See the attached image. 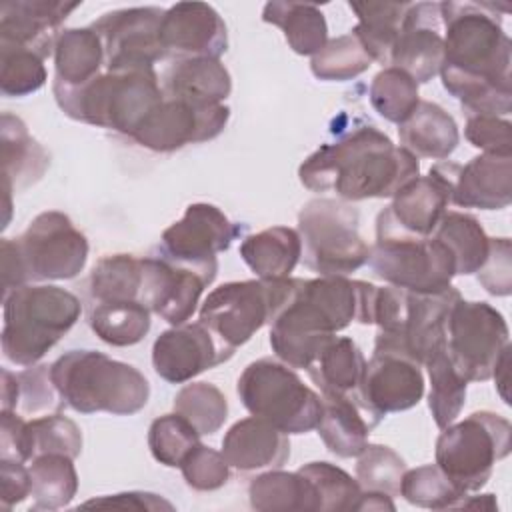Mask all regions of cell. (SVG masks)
Returning a JSON list of instances; mask_svg holds the SVG:
<instances>
[{
	"label": "cell",
	"instance_id": "cell-1",
	"mask_svg": "<svg viewBox=\"0 0 512 512\" xmlns=\"http://www.w3.org/2000/svg\"><path fill=\"white\" fill-rule=\"evenodd\" d=\"M494 2H440L442 86L468 114L506 116L512 110V42Z\"/></svg>",
	"mask_w": 512,
	"mask_h": 512
},
{
	"label": "cell",
	"instance_id": "cell-2",
	"mask_svg": "<svg viewBox=\"0 0 512 512\" xmlns=\"http://www.w3.org/2000/svg\"><path fill=\"white\" fill-rule=\"evenodd\" d=\"M376 286L348 276L298 278L290 300L270 322V346L290 368L306 370L352 322L372 324Z\"/></svg>",
	"mask_w": 512,
	"mask_h": 512
},
{
	"label": "cell",
	"instance_id": "cell-3",
	"mask_svg": "<svg viewBox=\"0 0 512 512\" xmlns=\"http://www.w3.org/2000/svg\"><path fill=\"white\" fill-rule=\"evenodd\" d=\"M298 176L312 192H336L344 202H358L392 198L420 176V162L376 126H358L314 150Z\"/></svg>",
	"mask_w": 512,
	"mask_h": 512
},
{
	"label": "cell",
	"instance_id": "cell-4",
	"mask_svg": "<svg viewBox=\"0 0 512 512\" xmlns=\"http://www.w3.org/2000/svg\"><path fill=\"white\" fill-rule=\"evenodd\" d=\"M50 378L64 406L80 414L130 416L150 398V384L138 368L96 350L62 354L50 364Z\"/></svg>",
	"mask_w": 512,
	"mask_h": 512
},
{
	"label": "cell",
	"instance_id": "cell-5",
	"mask_svg": "<svg viewBox=\"0 0 512 512\" xmlns=\"http://www.w3.org/2000/svg\"><path fill=\"white\" fill-rule=\"evenodd\" d=\"M52 92L68 118L126 136L164 100L154 68L106 70L82 86L52 82Z\"/></svg>",
	"mask_w": 512,
	"mask_h": 512
},
{
	"label": "cell",
	"instance_id": "cell-6",
	"mask_svg": "<svg viewBox=\"0 0 512 512\" xmlns=\"http://www.w3.org/2000/svg\"><path fill=\"white\" fill-rule=\"evenodd\" d=\"M460 298L462 294L454 286L434 294L376 286L374 352L398 354L424 366L438 348L446 346L448 316Z\"/></svg>",
	"mask_w": 512,
	"mask_h": 512
},
{
	"label": "cell",
	"instance_id": "cell-7",
	"mask_svg": "<svg viewBox=\"0 0 512 512\" xmlns=\"http://www.w3.org/2000/svg\"><path fill=\"white\" fill-rule=\"evenodd\" d=\"M2 356L34 366L80 320V298L54 284H24L2 296Z\"/></svg>",
	"mask_w": 512,
	"mask_h": 512
},
{
	"label": "cell",
	"instance_id": "cell-8",
	"mask_svg": "<svg viewBox=\"0 0 512 512\" xmlns=\"http://www.w3.org/2000/svg\"><path fill=\"white\" fill-rule=\"evenodd\" d=\"M368 264L388 286L434 294L452 286L456 266L450 250L434 236H418L396 224L388 206L376 216V240Z\"/></svg>",
	"mask_w": 512,
	"mask_h": 512
},
{
	"label": "cell",
	"instance_id": "cell-9",
	"mask_svg": "<svg viewBox=\"0 0 512 512\" xmlns=\"http://www.w3.org/2000/svg\"><path fill=\"white\" fill-rule=\"evenodd\" d=\"M306 268L320 276H348L368 264L370 246L360 234V212L340 198H314L298 214Z\"/></svg>",
	"mask_w": 512,
	"mask_h": 512
},
{
	"label": "cell",
	"instance_id": "cell-10",
	"mask_svg": "<svg viewBox=\"0 0 512 512\" xmlns=\"http://www.w3.org/2000/svg\"><path fill=\"white\" fill-rule=\"evenodd\" d=\"M244 408L284 434H306L318 426L322 398L284 362L260 358L250 362L236 384Z\"/></svg>",
	"mask_w": 512,
	"mask_h": 512
},
{
	"label": "cell",
	"instance_id": "cell-11",
	"mask_svg": "<svg viewBox=\"0 0 512 512\" xmlns=\"http://www.w3.org/2000/svg\"><path fill=\"white\" fill-rule=\"evenodd\" d=\"M512 426L490 410L472 412L442 428L436 440V466L464 494L480 490L492 476L494 464L510 454Z\"/></svg>",
	"mask_w": 512,
	"mask_h": 512
},
{
	"label": "cell",
	"instance_id": "cell-12",
	"mask_svg": "<svg viewBox=\"0 0 512 512\" xmlns=\"http://www.w3.org/2000/svg\"><path fill=\"white\" fill-rule=\"evenodd\" d=\"M298 278L238 280L214 288L200 306L198 320L230 350L246 344L270 324L290 300Z\"/></svg>",
	"mask_w": 512,
	"mask_h": 512
},
{
	"label": "cell",
	"instance_id": "cell-13",
	"mask_svg": "<svg viewBox=\"0 0 512 512\" xmlns=\"http://www.w3.org/2000/svg\"><path fill=\"white\" fill-rule=\"evenodd\" d=\"M26 282L76 278L88 260V240L68 214L46 210L12 238Z\"/></svg>",
	"mask_w": 512,
	"mask_h": 512
},
{
	"label": "cell",
	"instance_id": "cell-14",
	"mask_svg": "<svg viewBox=\"0 0 512 512\" xmlns=\"http://www.w3.org/2000/svg\"><path fill=\"white\" fill-rule=\"evenodd\" d=\"M448 352L468 382H486L510 346L508 324L492 304L460 298L446 324Z\"/></svg>",
	"mask_w": 512,
	"mask_h": 512
},
{
	"label": "cell",
	"instance_id": "cell-15",
	"mask_svg": "<svg viewBox=\"0 0 512 512\" xmlns=\"http://www.w3.org/2000/svg\"><path fill=\"white\" fill-rule=\"evenodd\" d=\"M164 8L136 6L102 14L90 24L100 36L106 56V70L154 68L164 60L160 44V22Z\"/></svg>",
	"mask_w": 512,
	"mask_h": 512
},
{
	"label": "cell",
	"instance_id": "cell-16",
	"mask_svg": "<svg viewBox=\"0 0 512 512\" xmlns=\"http://www.w3.org/2000/svg\"><path fill=\"white\" fill-rule=\"evenodd\" d=\"M218 268H204L166 258L162 254L142 258L140 302L172 326L186 324L206 286L214 282Z\"/></svg>",
	"mask_w": 512,
	"mask_h": 512
},
{
	"label": "cell",
	"instance_id": "cell-17",
	"mask_svg": "<svg viewBox=\"0 0 512 512\" xmlns=\"http://www.w3.org/2000/svg\"><path fill=\"white\" fill-rule=\"evenodd\" d=\"M226 104L196 106L184 100L164 98L130 136L142 148L174 152L188 144H200L220 136L228 124Z\"/></svg>",
	"mask_w": 512,
	"mask_h": 512
},
{
	"label": "cell",
	"instance_id": "cell-18",
	"mask_svg": "<svg viewBox=\"0 0 512 512\" xmlns=\"http://www.w3.org/2000/svg\"><path fill=\"white\" fill-rule=\"evenodd\" d=\"M240 228L214 204H190L184 216L168 226L160 238V254L178 262L218 268L216 254L230 248Z\"/></svg>",
	"mask_w": 512,
	"mask_h": 512
},
{
	"label": "cell",
	"instance_id": "cell-19",
	"mask_svg": "<svg viewBox=\"0 0 512 512\" xmlns=\"http://www.w3.org/2000/svg\"><path fill=\"white\" fill-rule=\"evenodd\" d=\"M232 356L234 350L224 346L200 320L164 330L152 346L154 372L170 384L190 382Z\"/></svg>",
	"mask_w": 512,
	"mask_h": 512
},
{
	"label": "cell",
	"instance_id": "cell-20",
	"mask_svg": "<svg viewBox=\"0 0 512 512\" xmlns=\"http://www.w3.org/2000/svg\"><path fill=\"white\" fill-rule=\"evenodd\" d=\"M160 44L166 58H220L228 48V30L210 4L178 2L164 10Z\"/></svg>",
	"mask_w": 512,
	"mask_h": 512
},
{
	"label": "cell",
	"instance_id": "cell-21",
	"mask_svg": "<svg viewBox=\"0 0 512 512\" xmlns=\"http://www.w3.org/2000/svg\"><path fill=\"white\" fill-rule=\"evenodd\" d=\"M390 66L406 72L416 84H426L440 74L444 66L440 2H416L408 6Z\"/></svg>",
	"mask_w": 512,
	"mask_h": 512
},
{
	"label": "cell",
	"instance_id": "cell-22",
	"mask_svg": "<svg viewBox=\"0 0 512 512\" xmlns=\"http://www.w3.org/2000/svg\"><path fill=\"white\" fill-rule=\"evenodd\" d=\"M456 162L442 160L434 164L426 176H416L404 184L388 206L392 218L400 228L418 236H432L438 222L446 214L452 200Z\"/></svg>",
	"mask_w": 512,
	"mask_h": 512
},
{
	"label": "cell",
	"instance_id": "cell-23",
	"mask_svg": "<svg viewBox=\"0 0 512 512\" xmlns=\"http://www.w3.org/2000/svg\"><path fill=\"white\" fill-rule=\"evenodd\" d=\"M424 386L420 364L398 354L374 352L366 360L360 398L372 412L384 418L390 412L414 408L424 396Z\"/></svg>",
	"mask_w": 512,
	"mask_h": 512
},
{
	"label": "cell",
	"instance_id": "cell-24",
	"mask_svg": "<svg viewBox=\"0 0 512 512\" xmlns=\"http://www.w3.org/2000/svg\"><path fill=\"white\" fill-rule=\"evenodd\" d=\"M80 2L58 0H6L0 6V42L38 52L42 58L54 54L56 38L64 20Z\"/></svg>",
	"mask_w": 512,
	"mask_h": 512
},
{
	"label": "cell",
	"instance_id": "cell-25",
	"mask_svg": "<svg viewBox=\"0 0 512 512\" xmlns=\"http://www.w3.org/2000/svg\"><path fill=\"white\" fill-rule=\"evenodd\" d=\"M230 464L240 472H254L264 468H280L290 458L288 434L270 422L250 416L234 422L224 438L220 450Z\"/></svg>",
	"mask_w": 512,
	"mask_h": 512
},
{
	"label": "cell",
	"instance_id": "cell-26",
	"mask_svg": "<svg viewBox=\"0 0 512 512\" xmlns=\"http://www.w3.org/2000/svg\"><path fill=\"white\" fill-rule=\"evenodd\" d=\"M512 200V156L478 154L458 166L452 186V204L460 208L502 210Z\"/></svg>",
	"mask_w": 512,
	"mask_h": 512
},
{
	"label": "cell",
	"instance_id": "cell-27",
	"mask_svg": "<svg viewBox=\"0 0 512 512\" xmlns=\"http://www.w3.org/2000/svg\"><path fill=\"white\" fill-rule=\"evenodd\" d=\"M320 398L322 414L316 430L322 442L340 458H356L366 448L370 430L380 424L382 416L354 396L320 394Z\"/></svg>",
	"mask_w": 512,
	"mask_h": 512
},
{
	"label": "cell",
	"instance_id": "cell-28",
	"mask_svg": "<svg viewBox=\"0 0 512 512\" xmlns=\"http://www.w3.org/2000/svg\"><path fill=\"white\" fill-rule=\"evenodd\" d=\"M164 98L196 106L222 104L232 92V78L220 58L174 60L160 78Z\"/></svg>",
	"mask_w": 512,
	"mask_h": 512
},
{
	"label": "cell",
	"instance_id": "cell-29",
	"mask_svg": "<svg viewBox=\"0 0 512 512\" xmlns=\"http://www.w3.org/2000/svg\"><path fill=\"white\" fill-rule=\"evenodd\" d=\"M0 146L6 194L20 192L38 182L50 164L48 152L28 132L24 120L10 112H4L0 118Z\"/></svg>",
	"mask_w": 512,
	"mask_h": 512
},
{
	"label": "cell",
	"instance_id": "cell-30",
	"mask_svg": "<svg viewBox=\"0 0 512 512\" xmlns=\"http://www.w3.org/2000/svg\"><path fill=\"white\" fill-rule=\"evenodd\" d=\"M400 146L416 158L446 160L460 142L456 120L436 102L420 100L414 112L398 124Z\"/></svg>",
	"mask_w": 512,
	"mask_h": 512
},
{
	"label": "cell",
	"instance_id": "cell-31",
	"mask_svg": "<svg viewBox=\"0 0 512 512\" xmlns=\"http://www.w3.org/2000/svg\"><path fill=\"white\" fill-rule=\"evenodd\" d=\"M366 358L358 344L348 336H334L316 360L306 368L320 394L360 398V384ZM362 400V398H360Z\"/></svg>",
	"mask_w": 512,
	"mask_h": 512
},
{
	"label": "cell",
	"instance_id": "cell-32",
	"mask_svg": "<svg viewBox=\"0 0 512 512\" xmlns=\"http://www.w3.org/2000/svg\"><path fill=\"white\" fill-rule=\"evenodd\" d=\"M302 256L298 230L272 226L250 234L240 244V258L260 280L288 278Z\"/></svg>",
	"mask_w": 512,
	"mask_h": 512
},
{
	"label": "cell",
	"instance_id": "cell-33",
	"mask_svg": "<svg viewBox=\"0 0 512 512\" xmlns=\"http://www.w3.org/2000/svg\"><path fill=\"white\" fill-rule=\"evenodd\" d=\"M54 82L62 86H82L102 74L106 66L100 36L90 28H66L54 44Z\"/></svg>",
	"mask_w": 512,
	"mask_h": 512
},
{
	"label": "cell",
	"instance_id": "cell-34",
	"mask_svg": "<svg viewBox=\"0 0 512 512\" xmlns=\"http://www.w3.org/2000/svg\"><path fill=\"white\" fill-rule=\"evenodd\" d=\"M410 2H348L358 24L352 34L360 40L372 62L390 66L392 50Z\"/></svg>",
	"mask_w": 512,
	"mask_h": 512
},
{
	"label": "cell",
	"instance_id": "cell-35",
	"mask_svg": "<svg viewBox=\"0 0 512 512\" xmlns=\"http://www.w3.org/2000/svg\"><path fill=\"white\" fill-rule=\"evenodd\" d=\"M262 20L284 32L288 46L300 56H314L328 42V24L322 10L306 2H268Z\"/></svg>",
	"mask_w": 512,
	"mask_h": 512
},
{
	"label": "cell",
	"instance_id": "cell-36",
	"mask_svg": "<svg viewBox=\"0 0 512 512\" xmlns=\"http://www.w3.org/2000/svg\"><path fill=\"white\" fill-rule=\"evenodd\" d=\"M432 236L450 250L456 276L476 274L488 258L490 236L472 214L446 210Z\"/></svg>",
	"mask_w": 512,
	"mask_h": 512
},
{
	"label": "cell",
	"instance_id": "cell-37",
	"mask_svg": "<svg viewBox=\"0 0 512 512\" xmlns=\"http://www.w3.org/2000/svg\"><path fill=\"white\" fill-rule=\"evenodd\" d=\"M250 506L260 512L316 510V494L310 480L296 472L272 468L252 478L248 486Z\"/></svg>",
	"mask_w": 512,
	"mask_h": 512
},
{
	"label": "cell",
	"instance_id": "cell-38",
	"mask_svg": "<svg viewBox=\"0 0 512 512\" xmlns=\"http://www.w3.org/2000/svg\"><path fill=\"white\" fill-rule=\"evenodd\" d=\"M430 378V392H428V408L436 426L442 430L452 424L466 402V388L468 380L456 368L448 344L438 348L426 362H424Z\"/></svg>",
	"mask_w": 512,
	"mask_h": 512
},
{
	"label": "cell",
	"instance_id": "cell-39",
	"mask_svg": "<svg viewBox=\"0 0 512 512\" xmlns=\"http://www.w3.org/2000/svg\"><path fill=\"white\" fill-rule=\"evenodd\" d=\"M30 480L36 510H58L72 502L78 492L74 458L66 454H40L30 460Z\"/></svg>",
	"mask_w": 512,
	"mask_h": 512
},
{
	"label": "cell",
	"instance_id": "cell-40",
	"mask_svg": "<svg viewBox=\"0 0 512 512\" xmlns=\"http://www.w3.org/2000/svg\"><path fill=\"white\" fill-rule=\"evenodd\" d=\"M88 294L94 304L126 300L140 302L142 258L132 254H110L100 258L90 272Z\"/></svg>",
	"mask_w": 512,
	"mask_h": 512
},
{
	"label": "cell",
	"instance_id": "cell-41",
	"mask_svg": "<svg viewBox=\"0 0 512 512\" xmlns=\"http://www.w3.org/2000/svg\"><path fill=\"white\" fill-rule=\"evenodd\" d=\"M150 310L140 302H98L88 322L92 332L110 346H134L150 330Z\"/></svg>",
	"mask_w": 512,
	"mask_h": 512
},
{
	"label": "cell",
	"instance_id": "cell-42",
	"mask_svg": "<svg viewBox=\"0 0 512 512\" xmlns=\"http://www.w3.org/2000/svg\"><path fill=\"white\" fill-rule=\"evenodd\" d=\"M316 494V512H350L362 496V486L336 464L318 460L298 468Z\"/></svg>",
	"mask_w": 512,
	"mask_h": 512
},
{
	"label": "cell",
	"instance_id": "cell-43",
	"mask_svg": "<svg viewBox=\"0 0 512 512\" xmlns=\"http://www.w3.org/2000/svg\"><path fill=\"white\" fill-rule=\"evenodd\" d=\"M174 412L184 416L200 436L218 432L228 418V400L210 382L184 384L174 396Z\"/></svg>",
	"mask_w": 512,
	"mask_h": 512
},
{
	"label": "cell",
	"instance_id": "cell-44",
	"mask_svg": "<svg viewBox=\"0 0 512 512\" xmlns=\"http://www.w3.org/2000/svg\"><path fill=\"white\" fill-rule=\"evenodd\" d=\"M370 66L372 58L352 32L328 40L310 60L312 74L326 82L352 80L366 72Z\"/></svg>",
	"mask_w": 512,
	"mask_h": 512
},
{
	"label": "cell",
	"instance_id": "cell-45",
	"mask_svg": "<svg viewBox=\"0 0 512 512\" xmlns=\"http://www.w3.org/2000/svg\"><path fill=\"white\" fill-rule=\"evenodd\" d=\"M50 452L70 458H78L82 452V430L58 412L26 420V462Z\"/></svg>",
	"mask_w": 512,
	"mask_h": 512
},
{
	"label": "cell",
	"instance_id": "cell-46",
	"mask_svg": "<svg viewBox=\"0 0 512 512\" xmlns=\"http://www.w3.org/2000/svg\"><path fill=\"white\" fill-rule=\"evenodd\" d=\"M370 104L388 122L402 124L418 106V84L402 70L382 68L370 84Z\"/></svg>",
	"mask_w": 512,
	"mask_h": 512
},
{
	"label": "cell",
	"instance_id": "cell-47",
	"mask_svg": "<svg viewBox=\"0 0 512 512\" xmlns=\"http://www.w3.org/2000/svg\"><path fill=\"white\" fill-rule=\"evenodd\" d=\"M44 60L34 50L0 42V92L20 98L40 90L48 80Z\"/></svg>",
	"mask_w": 512,
	"mask_h": 512
},
{
	"label": "cell",
	"instance_id": "cell-48",
	"mask_svg": "<svg viewBox=\"0 0 512 512\" xmlns=\"http://www.w3.org/2000/svg\"><path fill=\"white\" fill-rule=\"evenodd\" d=\"M400 496L420 508L448 510L458 508L466 494L460 492L436 464H424L404 472Z\"/></svg>",
	"mask_w": 512,
	"mask_h": 512
},
{
	"label": "cell",
	"instance_id": "cell-49",
	"mask_svg": "<svg viewBox=\"0 0 512 512\" xmlns=\"http://www.w3.org/2000/svg\"><path fill=\"white\" fill-rule=\"evenodd\" d=\"M200 444V432L178 412L152 420L148 428V448L156 462L180 468L182 460Z\"/></svg>",
	"mask_w": 512,
	"mask_h": 512
},
{
	"label": "cell",
	"instance_id": "cell-50",
	"mask_svg": "<svg viewBox=\"0 0 512 512\" xmlns=\"http://www.w3.org/2000/svg\"><path fill=\"white\" fill-rule=\"evenodd\" d=\"M356 478L362 490H376L388 496L400 494L402 476L406 472V462L390 446L366 444V448L356 456Z\"/></svg>",
	"mask_w": 512,
	"mask_h": 512
},
{
	"label": "cell",
	"instance_id": "cell-51",
	"mask_svg": "<svg viewBox=\"0 0 512 512\" xmlns=\"http://www.w3.org/2000/svg\"><path fill=\"white\" fill-rule=\"evenodd\" d=\"M182 476L192 490L212 492L222 488L230 478V464L224 454L198 444L180 464Z\"/></svg>",
	"mask_w": 512,
	"mask_h": 512
},
{
	"label": "cell",
	"instance_id": "cell-52",
	"mask_svg": "<svg viewBox=\"0 0 512 512\" xmlns=\"http://www.w3.org/2000/svg\"><path fill=\"white\" fill-rule=\"evenodd\" d=\"M464 136L474 148L486 154L512 156V124L506 118L492 114H468Z\"/></svg>",
	"mask_w": 512,
	"mask_h": 512
},
{
	"label": "cell",
	"instance_id": "cell-53",
	"mask_svg": "<svg viewBox=\"0 0 512 512\" xmlns=\"http://www.w3.org/2000/svg\"><path fill=\"white\" fill-rule=\"evenodd\" d=\"M20 382V404L24 414H36L42 410H52L64 406L60 394L56 392L52 378H50V366H28L26 370L18 372Z\"/></svg>",
	"mask_w": 512,
	"mask_h": 512
},
{
	"label": "cell",
	"instance_id": "cell-54",
	"mask_svg": "<svg viewBox=\"0 0 512 512\" xmlns=\"http://www.w3.org/2000/svg\"><path fill=\"white\" fill-rule=\"evenodd\" d=\"M512 244L508 238H490L488 258L476 272L478 282L492 296H508L512 292Z\"/></svg>",
	"mask_w": 512,
	"mask_h": 512
},
{
	"label": "cell",
	"instance_id": "cell-55",
	"mask_svg": "<svg viewBox=\"0 0 512 512\" xmlns=\"http://www.w3.org/2000/svg\"><path fill=\"white\" fill-rule=\"evenodd\" d=\"M32 480L30 470L24 462L0 460V502L4 510H10L14 504H20L30 496Z\"/></svg>",
	"mask_w": 512,
	"mask_h": 512
},
{
	"label": "cell",
	"instance_id": "cell-56",
	"mask_svg": "<svg viewBox=\"0 0 512 512\" xmlns=\"http://www.w3.org/2000/svg\"><path fill=\"white\" fill-rule=\"evenodd\" d=\"M0 422V460L26 462V420L14 410H2Z\"/></svg>",
	"mask_w": 512,
	"mask_h": 512
},
{
	"label": "cell",
	"instance_id": "cell-57",
	"mask_svg": "<svg viewBox=\"0 0 512 512\" xmlns=\"http://www.w3.org/2000/svg\"><path fill=\"white\" fill-rule=\"evenodd\" d=\"M134 508V510H174V506L164 500L158 494L152 492H120V494H110L102 498H92L82 504V508Z\"/></svg>",
	"mask_w": 512,
	"mask_h": 512
},
{
	"label": "cell",
	"instance_id": "cell-58",
	"mask_svg": "<svg viewBox=\"0 0 512 512\" xmlns=\"http://www.w3.org/2000/svg\"><path fill=\"white\" fill-rule=\"evenodd\" d=\"M382 512V510H390L394 512L396 506L392 502V496L384 494V492H376V490H362V496L356 504V512Z\"/></svg>",
	"mask_w": 512,
	"mask_h": 512
},
{
	"label": "cell",
	"instance_id": "cell-59",
	"mask_svg": "<svg viewBox=\"0 0 512 512\" xmlns=\"http://www.w3.org/2000/svg\"><path fill=\"white\" fill-rule=\"evenodd\" d=\"M2 410H18L20 404V382L14 372L2 368Z\"/></svg>",
	"mask_w": 512,
	"mask_h": 512
},
{
	"label": "cell",
	"instance_id": "cell-60",
	"mask_svg": "<svg viewBox=\"0 0 512 512\" xmlns=\"http://www.w3.org/2000/svg\"><path fill=\"white\" fill-rule=\"evenodd\" d=\"M508 366H510V346L502 352V356L498 358L496 366H494V372H492V378L496 380V388L502 396V400L506 404H510V396H508Z\"/></svg>",
	"mask_w": 512,
	"mask_h": 512
},
{
	"label": "cell",
	"instance_id": "cell-61",
	"mask_svg": "<svg viewBox=\"0 0 512 512\" xmlns=\"http://www.w3.org/2000/svg\"><path fill=\"white\" fill-rule=\"evenodd\" d=\"M498 504L494 500V494H480V496H464V500L458 504V508H482V510H494Z\"/></svg>",
	"mask_w": 512,
	"mask_h": 512
}]
</instances>
